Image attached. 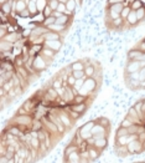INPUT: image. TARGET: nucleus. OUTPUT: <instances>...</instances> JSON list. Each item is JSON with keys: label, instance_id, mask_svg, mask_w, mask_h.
<instances>
[{"label": "nucleus", "instance_id": "nucleus-1", "mask_svg": "<svg viewBox=\"0 0 145 163\" xmlns=\"http://www.w3.org/2000/svg\"><path fill=\"white\" fill-rule=\"evenodd\" d=\"M32 121L34 117L31 116V113L27 115H15L11 118V123L20 126V128H27L30 126H32Z\"/></svg>", "mask_w": 145, "mask_h": 163}, {"label": "nucleus", "instance_id": "nucleus-2", "mask_svg": "<svg viewBox=\"0 0 145 163\" xmlns=\"http://www.w3.org/2000/svg\"><path fill=\"white\" fill-rule=\"evenodd\" d=\"M97 87V82H95V80L93 77H86V81H84L83 86L81 87L79 90V93L83 96H89L92 92L95 90Z\"/></svg>", "mask_w": 145, "mask_h": 163}, {"label": "nucleus", "instance_id": "nucleus-3", "mask_svg": "<svg viewBox=\"0 0 145 163\" xmlns=\"http://www.w3.org/2000/svg\"><path fill=\"white\" fill-rule=\"evenodd\" d=\"M58 116H60V118H61L62 123L65 125L66 128H72V127H73V121H75V119L71 117L70 113L65 110V108H62V110H58Z\"/></svg>", "mask_w": 145, "mask_h": 163}, {"label": "nucleus", "instance_id": "nucleus-4", "mask_svg": "<svg viewBox=\"0 0 145 163\" xmlns=\"http://www.w3.org/2000/svg\"><path fill=\"white\" fill-rule=\"evenodd\" d=\"M128 150H129V153L130 154H134V153H139V152H141V150L144 148L143 146V142H140L139 140H134L132 141V142H129L128 144Z\"/></svg>", "mask_w": 145, "mask_h": 163}, {"label": "nucleus", "instance_id": "nucleus-5", "mask_svg": "<svg viewBox=\"0 0 145 163\" xmlns=\"http://www.w3.org/2000/svg\"><path fill=\"white\" fill-rule=\"evenodd\" d=\"M44 45L47 46V48H50V49H52V50H55V51L57 52L58 50L61 49V46H62V41H61V40H46Z\"/></svg>", "mask_w": 145, "mask_h": 163}, {"label": "nucleus", "instance_id": "nucleus-6", "mask_svg": "<svg viewBox=\"0 0 145 163\" xmlns=\"http://www.w3.org/2000/svg\"><path fill=\"white\" fill-rule=\"evenodd\" d=\"M140 70H141L140 61H132V60H129L128 66H126V71H128V74H133V72H136V71H140Z\"/></svg>", "mask_w": 145, "mask_h": 163}, {"label": "nucleus", "instance_id": "nucleus-7", "mask_svg": "<svg viewBox=\"0 0 145 163\" xmlns=\"http://www.w3.org/2000/svg\"><path fill=\"white\" fill-rule=\"evenodd\" d=\"M79 161H81V153H79V151L72 152V153H70L65 158V162H68V163H78Z\"/></svg>", "mask_w": 145, "mask_h": 163}, {"label": "nucleus", "instance_id": "nucleus-8", "mask_svg": "<svg viewBox=\"0 0 145 163\" xmlns=\"http://www.w3.org/2000/svg\"><path fill=\"white\" fill-rule=\"evenodd\" d=\"M14 45L15 44H11V42H9V41L1 40V41H0V51L1 52H11Z\"/></svg>", "mask_w": 145, "mask_h": 163}, {"label": "nucleus", "instance_id": "nucleus-9", "mask_svg": "<svg viewBox=\"0 0 145 163\" xmlns=\"http://www.w3.org/2000/svg\"><path fill=\"white\" fill-rule=\"evenodd\" d=\"M1 13L10 15L13 13V0H6L4 4H1Z\"/></svg>", "mask_w": 145, "mask_h": 163}, {"label": "nucleus", "instance_id": "nucleus-10", "mask_svg": "<svg viewBox=\"0 0 145 163\" xmlns=\"http://www.w3.org/2000/svg\"><path fill=\"white\" fill-rule=\"evenodd\" d=\"M143 55V51L141 50H130V51L128 52V59L132 60V61H139L140 56Z\"/></svg>", "mask_w": 145, "mask_h": 163}, {"label": "nucleus", "instance_id": "nucleus-11", "mask_svg": "<svg viewBox=\"0 0 145 163\" xmlns=\"http://www.w3.org/2000/svg\"><path fill=\"white\" fill-rule=\"evenodd\" d=\"M1 40L9 41V42H11V44H16L17 40H19V34H17V32H15V31L8 32V35H6L4 39H1Z\"/></svg>", "mask_w": 145, "mask_h": 163}, {"label": "nucleus", "instance_id": "nucleus-12", "mask_svg": "<svg viewBox=\"0 0 145 163\" xmlns=\"http://www.w3.org/2000/svg\"><path fill=\"white\" fill-rule=\"evenodd\" d=\"M71 108L77 111V112H79L81 115H83L87 110V103L86 102H83V103H72L71 105Z\"/></svg>", "mask_w": 145, "mask_h": 163}, {"label": "nucleus", "instance_id": "nucleus-13", "mask_svg": "<svg viewBox=\"0 0 145 163\" xmlns=\"http://www.w3.org/2000/svg\"><path fill=\"white\" fill-rule=\"evenodd\" d=\"M75 151H79V146H78V144H76L75 142H71V143L68 144V146L66 147V150H65V154H63V158H66L70 153H72V152H75Z\"/></svg>", "mask_w": 145, "mask_h": 163}, {"label": "nucleus", "instance_id": "nucleus-14", "mask_svg": "<svg viewBox=\"0 0 145 163\" xmlns=\"http://www.w3.org/2000/svg\"><path fill=\"white\" fill-rule=\"evenodd\" d=\"M126 23H128L130 26H134V25H136V23L139 20H138V17H136V13H135V10H132L130 11V14L128 15V17H126Z\"/></svg>", "mask_w": 145, "mask_h": 163}, {"label": "nucleus", "instance_id": "nucleus-15", "mask_svg": "<svg viewBox=\"0 0 145 163\" xmlns=\"http://www.w3.org/2000/svg\"><path fill=\"white\" fill-rule=\"evenodd\" d=\"M94 147H97L98 150H104L107 147V137H102V138H97L94 141Z\"/></svg>", "mask_w": 145, "mask_h": 163}, {"label": "nucleus", "instance_id": "nucleus-16", "mask_svg": "<svg viewBox=\"0 0 145 163\" xmlns=\"http://www.w3.org/2000/svg\"><path fill=\"white\" fill-rule=\"evenodd\" d=\"M115 150H117V153H118L119 157H125V156L130 154L129 153V150H128V146H115Z\"/></svg>", "mask_w": 145, "mask_h": 163}, {"label": "nucleus", "instance_id": "nucleus-17", "mask_svg": "<svg viewBox=\"0 0 145 163\" xmlns=\"http://www.w3.org/2000/svg\"><path fill=\"white\" fill-rule=\"evenodd\" d=\"M44 38H45V40H61L60 39V32H56V31H52V30L46 32L44 35Z\"/></svg>", "mask_w": 145, "mask_h": 163}, {"label": "nucleus", "instance_id": "nucleus-18", "mask_svg": "<svg viewBox=\"0 0 145 163\" xmlns=\"http://www.w3.org/2000/svg\"><path fill=\"white\" fill-rule=\"evenodd\" d=\"M25 9H27V3L25 1V0H16V13H17V15Z\"/></svg>", "mask_w": 145, "mask_h": 163}, {"label": "nucleus", "instance_id": "nucleus-19", "mask_svg": "<svg viewBox=\"0 0 145 163\" xmlns=\"http://www.w3.org/2000/svg\"><path fill=\"white\" fill-rule=\"evenodd\" d=\"M41 55H44V56H46V57H50V59H54L55 55H56V51L46 46V48H44V49L41 50Z\"/></svg>", "mask_w": 145, "mask_h": 163}, {"label": "nucleus", "instance_id": "nucleus-20", "mask_svg": "<svg viewBox=\"0 0 145 163\" xmlns=\"http://www.w3.org/2000/svg\"><path fill=\"white\" fill-rule=\"evenodd\" d=\"M123 9H124V4H123V3H115V4H111V5H109V10L115 11V13H118V14L122 13Z\"/></svg>", "mask_w": 145, "mask_h": 163}, {"label": "nucleus", "instance_id": "nucleus-21", "mask_svg": "<svg viewBox=\"0 0 145 163\" xmlns=\"http://www.w3.org/2000/svg\"><path fill=\"white\" fill-rule=\"evenodd\" d=\"M88 151H89V156H91L92 161H93V159H97L98 157H99V154H101V150L98 151V148L94 147V146L89 147V148H88Z\"/></svg>", "mask_w": 145, "mask_h": 163}, {"label": "nucleus", "instance_id": "nucleus-22", "mask_svg": "<svg viewBox=\"0 0 145 163\" xmlns=\"http://www.w3.org/2000/svg\"><path fill=\"white\" fill-rule=\"evenodd\" d=\"M128 142H129V141H128V135L115 137V146H126Z\"/></svg>", "mask_w": 145, "mask_h": 163}, {"label": "nucleus", "instance_id": "nucleus-23", "mask_svg": "<svg viewBox=\"0 0 145 163\" xmlns=\"http://www.w3.org/2000/svg\"><path fill=\"white\" fill-rule=\"evenodd\" d=\"M126 84H128V86L132 90H136L138 87H140V80H135V78H130L129 77Z\"/></svg>", "mask_w": 145, "mask_h": 163}, {"label": "nucleus", "instance_id": "nucleus-24", "mask_svg": "<svg viewBox=\"0 0 145 163\" xmlns=\"http://www.w3.org/2000/svg\"><path fill=\"white\" fill-rule=\"evenodd\" d=\"M95 125V121H91V122H87L86 125H83L82 127L79 128V132H91L93 126Z\"/></svg>", "mask_w": 145, "mask_h": 163}, {"label": "nucleus", "instance_id": "nucleus-25", "mask_svg": "<svg viewBox=\"0 0 145 163\" xmlns=\"http://www.w3.org/2000/svg\"><path fill=\"white\" fill-rule=\"evenodd\" d=\"M36 5H37V10L38 13H42L45 10V8L48 5V0H37L36 1Z\"/></svg>", "mask_w": 145, "mask_h": 163}, {"label": "nucleus", "instance_id": "nucleus-26", "mask_svg": "<svg viewBox=\"0 0 145 163\" xmlns=\"http://www.w3.org/2000/svg\"><path fill=\"white\" fill-rule=\"evenodd\" d=\"M66 26L67 25H58V24H54V25H50L48 29L52 31H56V32H62L63 30H66Z\"/></svg>", "mask_w": 145, "mask_h": 163}, {"label": "nucleus", "instance_id": "nucleus-27", "mask_svg": "<svg viewBox=\"0 0 145 163\" xmlns=\"http://www.w3.org/2000/svg\"><path fill=\"white\" fill-rule=\"evenodd\" d=\"M71 67H72V70H84L86 65L83 64V61H76L71 65Z\"/></svg>", "mask_w": 145, "mask_h": 163}, {"label": "nucleus", "instance_id": "nucleus-28", "mask_svg": "<svg viewBox=\"0 0 145 163\" xmlns=\"http://www.w3.org/2000/svg\"><path fill=\"white\" fill-rule=\"evenodd\" d=\"M56 23V17L55 16H48V17H45V20H44V23H42V25L46 28H48L50 25H54Z\"/></svg>", "mask_w": 145, "mask_h": 163}, {"label": "nucleus", "instance_id": "nucleus-29", "mask_svg": "<svg viewBox=\"0 0 145 163\" xmlns=\"http://www.w3.org/2000/svg\"><path fill=\"white\" fill-rule=\"evenodd\" d=\"M84 72H86L87 77H93L94 74H95V70L92 65H88V66H86V68H84Z\"/></svg>", "mask_w": 145, "mask_h": 163}, {"label": "nucleus", "instance_id": "nucleus-30", "mask_svg": "<svg viewBox=\"0 0 145 163\" xmlns=\"http://www.w3.org/2000/svg\"><path fill=\"white\" fill-rule=\"evenodd\" d=\"M66 6H67V10H68L70 13L73 14V13H75V10H76V0H68Z\"/></svg>", "mask_w": 145, "mask_h": 163}, {"label": "nucleus", "instance_id": "nucleus-31", "mask_svg": "<svg viewBox=\"0 0 145 163\" xmlns=\"http://www.w3.org/2000/svg\"><path fill=\"white\" fill-rule=\"evenodd\" d=\"M129 135L128 132V128L126 127H123V126H120V127L117 129V133H115V137H120V136H126Z\"/></svg>", "mask_w": 145, "mask_h": 163}, {"label": "nucleus", "instance_id": "nucleus-32", "mask_svg": "<svg viewBox=\"0 0 145 163\" xmlns=\"http://www.w3.org/2000/svg\"><path fill=\"white\" fill-rule=\"evenodd\" d=\"M52 87L58 90V89H62L63 87V80L61 77H58V80H54L52 81Z\"/></svg>", "mask_w": 145, "mask_h": 163}, {"label": "nucleus", "instance_id": "nucleus-33", "mask_svg": "<svg viewBox=\"0 0 145 163\" xmlns=\"http://www.w3.org/2000/svg\"><path fill=\"white\" fill-rule=\"evenodd\" d=\"M84 81H86V77H83V78H77L76 82H75V85H73L72 87L75 89V90H78V91H79L81 87H82L83 84H84Z\"/></svg>", "mask_w": 145, "mask_h": 163}, {"label": "nucleus", "instance_id": "nucleus-34", "mask_svg": "<svg viewBox=\"0 0 145 163\" xmlns=\"http://www.w3.org/2000/svg\"><path fill=\"white\" fill-rule=\"evenodd\" d=\"M72 75L75 76L76 78H83V77H87L84 70H73V71H72Z\"/></svg>", "mask_w": 145, "mask_h": 163}, {"label": "nucleus", "instance_id": "nucleus-35", "mask_svg": "<svg viewBox=\"0 0 145 163\" xmlns=\"http://www.w3.org/2000/svg\"><path fill=\"white\" fill-rule=\"evenodd\" d=\"M132 125H134L133 119L130 118L129 116H126L125 119H123V121H122V125H120V126H123V127H126V128H128V127H130Z\"/></svg>", "mask_w": 145, "mask_h": 163}, {"label": "nucleus", "instance_id": "nucleus-36", "mask_svg": "<svg viewBox=\"0 0 145 163\" xmlns=\"http://www.w3.org/2000/svg\"><path fill=\"white\" fill-rule=\"evenodd\" d=\"M130 11H132V8H130V6H124V9H123L122 13H120V16H122L124 20H126V17H128Z\"/></svg>", "mask_w": 145, "mask_h": 163}, {"label": "nucleus", "instance_id": "nucleus-37", "mask_svg": "<svg viewBox=\"0 0 145 163\" xmlns=\"http://www.w3.org/2000/svg\"><path fill=\"white\" fill-rule=\"evenodd\" d=\"M144 4L141 3V0H134V3L132 5H130V8H132V10H138L140 8H143Z\"/></svg>", "mask_w": 145, "mask_h": 163}, {"label": "nucleus", "instance_id": "nucleus-38", "mask_svg": "<svg viewBox=\"0 0 145 163\" xmlns=\"http://www.w3.org/2000/svg\"><path fill=\"white\" fill-rule=\"evenodd\" d=\"M86 96H83V95H81V93H78L76 97H75V100H73V102L72 103H83V102H86Z\"/></svg>", "mask_w": 145, "mask_h": 163}, {"label": "nucleus", "instance_id": "nucleus-39", "mask_svg": "<svg viewBox=\"0 0 145 163\" xmlns=\"http://www.w3.org/2000/svg\"><path fill=\"white\" fill-rule=\"evenodd\" d=\"M135 13H136L138 20H143V19H144V16H145V8L143 6V8L138 9V10H135Z\"/></svg>", "mask_w": 145, "mask_h": 163}, {"label": "nucleus", "instance_id": "nucleus-40", "mask_svg": "<svg viewBox=\"0 0 145 163\" xmlns=\"http://www.w3.org/2000/svg\"><path fill=\"white\" fill-rule=\"evenodd\" d=\"M52 13H54V10L51 9V6L50 5H47L45 8V10L42 11V14H44V16L45 17H48V16H52Z\"/></svg>", "mask_w": 145, "mask_h": 163}, {"label": "nucleus", "instance_id": "nucleus-41", "mask_svg": "<svg viewBox=\"0 0 145 163\" xmlns=\"http://www.w3.org/2000/svg\"><path fill=\"white\" fill-rule=\"evenodd\" d=\"M48 5L51 6L52 10H57L58 5H60V1L58 0H48Z\"/></svg>", "mask_w": 145, "mask_h": 163}, {"label": "nucleus", "instance_id": "nucleus-42", "mask_svg": "<svg viewBox=\"0 0 145 163\" xmlns=\"http://www.w3.org/2000/svg\"><path fill=\"white\" fill-rule=\"evenodd\" d=\"M112 21H113V25H114V26H122V25L124 24V19H123L122 16H119L118 19L112 20Z\"/></svg>", "mask_w": 145, "mask_h": 163}, {"label": "nucleus", "instance_id": "nucleus-43", "mask_svg": "<svg viewBox=\"0 0 145 163\" xmlns=\"http://www.w3.org/2000/svg\"><path fill=\"white\" fill-rule=\"evenodd\" d=\"M98 123H101L102 126H104V127L107 128V129L109 128V121H108L107 118H104V117H102V118L98 119Z\"/></svg>", "mask_w": 145, "mask_h": 163}, {"label": "nucleus", "instance_id": "nucleus-44", "mask_svg": "<svg viewBox=\"0 0 145 163\" xmlns=\"http://www.w3.org/2000/svg\"><path fill=\"white\" fill-rule=\"evenodd\" d=\"M88 144H89V143L87 142V140H83L82 143L79 144V151H87L88 148H89V146H88Z\"/></svg>", "mask_w": 145, "mask_h": 163}, {"label": "nucleus", "instance_id": "nucleus-45", "mask_svg": "<svg viewBox=\"0 0 145 163\" xmlns=\"http://www.w3.org/2000/svg\"><path fill=\"white\" fill-rule=\"evenodd\" d=\"M19 16L20 17H30L31 16V13H30V10L29 9H25V10H23V11H21L20 14H19Z\"/></svg>", "mask_w": 145, "mask_h": 163}, {"label": "nucleus", "instance_id": "nucleus-46", "mask_svg": "<svg viewBox=\"0 0 145 163\" xmlns=\"http://www.w3.org/2000/svg\"><path fill=\"white\" fill-rule=\"evenodd\" d=\"M76 80H77V78H76L72 74H71V75L68 76V78H67V84H68L70 86H73V85H75V82H76Z\"/></svg>", "mask_w": 145, "mask_h": 163}, {"label": "nucleus", "instance_id": "nucleus-47", "mask_svg": "<svg viewBox=\"0 0 145 163\" xmlns=\"http://www.w3.org/2000/svg\"><path fill=\"white\" fill-rule=\"evenodd\" d=\"M81 153V158H87V159H91V156H89V151H79Z\"/></svg>", "mask_w": 145, "mask_h": 163}, {"label": "nucleus", "instance_id": "nucleus-48", "mask_svg": "<svg viewBox=\"0 0 145 163\" xmlns=\"http://www.w3.org/2000/svg\"><path fill=\"white\" fill-rule=\"evenodd\" d=\"M27 113H29L27 110H26L25 107H23V106H21L19 110H17V112H16V115H27Z\"/></svg>", "mask_w": 145, "mask_h": 163}, {"label": "nucleus", "instance_id": "nucleus-49", "mask_svg": "<svg viewBox=\"0 0 145 163\" xmlns=\"http://www.w3.org/2000/svg\"><path fill=\"white\" fill-rule=\"evenodd\" d=\"M138 140H139L140 142H143V143L145 142V129H144L143 132H140L139 135H138Z\"/></svg>", "mask_w": 145, "mask_h": 163}, {"label": "nucleus", "instance_id": "nucleus-50", "mask_svg": "<svg viewBox=\"0 0 145 163\" xmlns=\"http://www.w3.org/2000/svg\"><path fill=\"white\" fill-rule=\"evenodd\" d=\"M62 15H63V14H62V13H60L58 10H54V13H52V16H55L56 19H58V17H61Z\"/></svg>", "mask_w": 145, "mask_h": 163}, {"label": "nucleus", "instance_id": "nucleus-51", "mask_svg": "<svg viewBox=\"0 0 145 163\" xmlns=\"http://www.w3.org/2000/svg\"><path fill=\"white\" fill-rule=\"evenodd\" d=\"M138 49L141 50V51H143V52H145V41L141 42V44L139 45V48H138Z\"/></svg>", "mask_w": 145, "mask_h": 163}, {"label": "nucleus", "instance_id": "nucleus-52", "mask_svg": "<svg viewBox=\"0 0 145 163\" xmlns=\"http://www.w3.org/2000/svg\"><path fill=\"white\" fill-rule=\"evenodd\" d=\"M140 87H145V80L140 81Z\"/></svg>", "mask_w": 145, "mask_h": 163}, {"label": "nucleus", "instance_id": "nucleus-53", "mask_svg": "<svg viewBox=\"0 0 145 163\" xmlns=\"http://www.w3.org/2000/svg\"><path fill=\"white\" fill-rule=\"evenodd\" d=\"M60 3H63V4H67V1H68V0H58Z\"/></svg>", "mask_w": 145, "mask_h": 163}, {"label": "nucleus", "instance_id": "nucleus-54", "mask_svg": "<svg viewBox=\"0 0 145 163\" xmlns=\"http://www.w3.org/2000/svg\"><path fill=\"white\" fill-rule=\"evenodd\" d=\"M31 1H35V3H36V1H37V0H31Z\"/></svg>", "mask_w": 145, "mask_h": 163}]
</instances>
